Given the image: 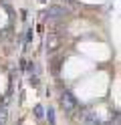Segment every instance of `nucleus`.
I'll use <instances>...</instances> for the list:
<instances>
[{"mask_svg":"<svg viewBox=\"0 0 121 125\" xmlns=\"http://www.w3.org/2000/svg\"><path fill=\"white\" fill-rule=\"evenodd\" d=\"M69 12V8H65V6H53V8H48L44 12V20H59L61 16H65V14Z\"/></svg>","mask_w":121,"mask_h":125,"instance_id":"f257e3e1","label":"nucleus"},{"mask_svg":"<svg viewBox=\"0 0 121 125\" xmlns=\"http://www.w3.org/2000/svg\"><path fill=\"white\" fill-rule=\"evenodd\" d=\"M63 107L67 109V111H71V109H75V107H77V99L73 97L69 91H67V93L63 95Z\"/></svg>","mask_w":121,"mask_h":125,"instance_id":"f03ea898","label":"nucleus"},{"mask_svg":"<svg viewBox=\"0 0 121 125\" xmlns=\"http://www.w3.org/2000/svg\"><path fill=\"white\" fill-rule=\"evenodd\" d=\"M61 42H63V41H61L59 36H55V34L48 36V41H46V51H48V52H55V51L61 46Z\"/></svg>","mask_w":121,"mask_h":125,"instance_id":"7ed1b4c3","label":"nucleus"},{"mask_svg":"<svg viewBox=\"0 0 121 125\" xmlns=\"http://www.w3.org/2000/svg\"><path fill=\"white\" fill-rule=\"evenodd\" d=\"M32 38H34V32H32V28H28V30H26V38H24V41H26V42H32Z\"/></svg>","mask_w":121,"mask_h":125,"instance_id":"20e7f679","label":"nucleus"},{"mask_svg":"<svg viewBox=\"0 0 121 125\" xmlns=\"http://www.w3.org/2000/svg\"><path fill=\"white\" fill-rule=\"evenodd\" d=\"M4 119H6V109L2 107V109H0V125L4 123Z\"/></svg>","mask_w":121,"mask_h":125,"instance_id":"39448f33","label":"nucleus"},{"mask_svg":"<svg viewBox=\"0 0 121 125\" xmlns=\"http://www.w3.org/2000/svg\"><path fill=\"white\" fill-rule=\"evenodd\" d=\"M48 121H51V123H55V111H53V109H48Z\"/></svg>","mask_w":121,"mask_h":125,"instance_id":"423d86ee","label":"nucleus"},{"mask_svg":"<svg viewBox=\"0 0 121 125\" xmlns=\"http://www.w3.org/2000/svg\"><path fill=\"white\" fill-rule=\"evenodd\" d=\"M38 83V77H30V85H36Z\"/></svg>","mask_w":121,"mask_h":125,"instance_id":"0eeeda50","label":"nucleus"},{"mask_svg":"<svg viewBox=\"0 0 121 125\" xmlns=\"http://www.w3.org/2000/svg\"><path fill=\"white\" fill-rule=\"evenodd\" d=\"M40 2H46V0H40Z\"/></svg>","mask_w":121,"mask_h":125,"instance_id":"6e6552de","label":"nucleus"}]
</instances>
